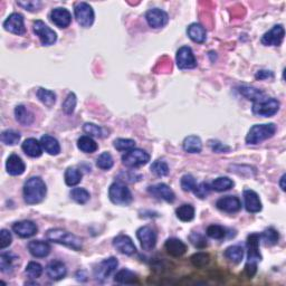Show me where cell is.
<instances>
[{
	"mask_svg": "<svg viewBox=\"0 0 286 286\" xmlns=\"http://www.w3.org/2000/svg\"><path fill=\"white\" fill-rule=\"evenodd\" d=\"M24 199L28 204H37L45 199L47 194V188L44 180L40 177H32L24 184Z\"/></svg>",
	"mask_w": 286,
	"mask_h": 286,
	"instance_id": "6da1fadb",
	"label": "cell"
},
{
	"mask_svg": "<svg viewBox=\"0 0 286 286\" xmlns=\"http://www.w3.org/2000/svg\"><path fill=\"white\" fill-rule=\"evenodd\" d=\"M260 234H250L247 238V263L245 265V273L248 277H254L257 272V263L262 261V255L260 253Z\"/></svg>",
	"mask_w": 286,
	"mask_h": 286,
	"instance_id": "7a4b0ae2",
	"label": "cell"
},
{
	"mask_svg": "<svg viewBox=\"0 0 286 286\" xmlns=\"http://www.w3.org/2000/svg\"><path fill=\"white\" fill-rule=\"evenodd\" d=\"M46 238L49 242L56 243L64 246H67L74 250L82 249V239L73 235L67 230L61 229V228H53L46 233Z\"/></svg>",
	"mask_w": 286,
	"mask_h": 286,
	"instance_id": "3957f363",
	"label": "cell"
},
{
	"mask_svg": "<svg viewBox=\"0 0 286 286\" xmlns=\"http://www.w3.org/2000/svg\"><path fill=\"white\" fill-rule=\"evenodd\" d=\"M276 132V125L274 123H267V124H255L250 127L248 134L246 135L247 144L256 145L260 144L263 141L272 138Z\"/></svg>",
	"mask_w": 286,
	"mask_h": 286,
	"instance_id": "277c9868",
	"label": "cell"
},
{
	"mask_svg": "<svg viewBox=\"0 0 286 286\" xmlns=\"http://www.w3.org/2000/svg\"><path fill=\"white\" fill-rule=\"evenodd\" d=\"M281 103L274 98H264L261 101L254 102L252 111L255 115L263 118H270L280 110Z\"/></svg>",
	"mask_w": 286,
	"mask_h": 286,
	"instance_id": "5b68a950",
	"label": "cell"
},
{
	"mask_svg": "<svg viewBox=\"0 0 286 286\" xmlns=\"http://www.w3.org/2000/svg\"><path fill=\"white\" fill-rule=\"evenodd\" d=\"M110 200L119 206H127L132 203V194L130 189L122 183H114L109 188Z\"/></svg>",
	"mask_w": 286,
	"mask_h": 286,
	"instance_id": "8992f818",
	"label": "cell"
},
{
	"mask_svg": "<svg viewBox=\"0 0 286 286\" xmlns=\"http://www.w3.org/2000/svg\"><path fill=\"white\" fill-rule=\"evenodd\" d=\"M150 161V154L141 149H132L125 152L122 157V162L125 167L138 168L144 165Z\"/></svg>",
	"mask_w": 286,
	"mask_h": 286,
	"instance_id": "52a82bcc",
	"label": "cell"
},
{
	"mask_svg": "<svg viewBox=\"0 0 286 286\" xmlns=\"http://www.w3.org/2000/svg\"><path fill=\"white\" fill-rule=\"evenodd\" d=\"M74 15L79 24L84 28H90L94 22V10L87 2L76 3Z\"/></svg>",
	"mask_w": 286,
	"mask_h": 286,
	"instance_id": "ba28073f",
	"label": "cell"
},
{
	"mask_svg": "<svg viewBox=\"0 0 286 286\" xmlns=\"http://www.w3.org/2000/svg\"><path fill=\"white\" fill-rule=\"evenodd\" d=\"M34 33L37 35L41 40V42L44 46H51L57 40V35L53 29L45 24L42 20H36L33 24Z\"/></svg>",
	"mask_w": 286,
	"mask_h": 286,
	"instance_id": "9c48e42d",
	"label": "cell"
},
{
	"mask_svg": "<svg viewBox=\"0 0 286 286\" xmlns=\"http://www.w3.org/2000/svg\"><path fill=\"white\" fill-rule=\"evenodd\" d=\"M177 65L180 69H192L197 66V61L192 49L189 46L180 47L177 52Z\"/></svg>",
	"mask_w": 286,
	"mask_h": 286,
	"instance_id": "30bf717a",
	"label": "cell"
},
{
	"mask_svg": "<svg viewBox=\"0 0 286 286\" xmlns=\"http://www.w3.org/2000/svg\"><path fill=\"white\" fill-rule=\"evenodd\" d=\"M137 237L140 242L142 249L152 250L157 244V234L151 227L143 226L137 231Z\"/></svg>",
	"mask_w": 286,
	"mask_h": 286,
	"instance_id": "8fae6325",
	"label": "cell"
},
{
	"mask_svg": "<svg viewBox=\"0 0 286 286\" xmlns=\"http://www.w3.org/2000/svg\"><path fill=\"white\" fill-rule=\"evenodd\" d=\"M3 28H5L7 32L18 35V36L24 35L26 33V28H25L24 17H22V15L18 13H14L9 15L6 20L3 21Z\"/></svg>",
	"mask_w": 286,
	"mask_h": 286,
	"instance_id": "7c38bea8",
	"label": "cell"
},
{
	"mask_svg": "<svg viewBox=\"0 0 286 286\" xmlns=\"http://www.w3.org/2000/svg\"><path fill=\"white\" fill-rule=\"evenodd\" d=\"M119 262L115 257H110L104 260L103 262L96 266L94 269V276L96 280H105L109 277L112 273L117 269Z\"/></svg>",
	"mask_w": 286,
	"mask_h": 286,
	"instance_id": "4fadbf2b",
	"label": "cell"
},
{
	"mask_svg": "<svg viewBox=\"0 0 286 286\" xmlns=\"http://www.w3.org/2000/svg\"><path fill=\"white\" fill-rule=\"evenodd\" d=\"M285 36V29L283 25L274 26L269 32L265 33L262 37V44L265 46H280Z\"/></svg>",
	"mask_w": 286,
	"mask_h": 286,
	"instance_id": "5bb4252c",
	"label": "cell"
},
{
	"mask_svg": "<svg viewBox=\"0 0 286 286\" xmlns=\"http://www.w3.org/2000/svg\"><path fill=\"white\" fill-rule=\"evenodd\" d=\"M145 19L148 24L152 28H162L168 24V14L159 8H153L146 11Z\"/></svg>",
	"mask_w": 286,
	"mask_h": 286,
	"instance_id": "9a60e30c",
	"label": "cell"
},
{
	"mask_svg": "<svg viewBox=\"0 0 286 286\" xmlns=\"http://www.w3.org/2000/svg\"><path fill=\"white\" fill-rule=\"evenodd\" d=\"M148 192L152 197L157 199H162L167 203H173L176 199L175 192L172 189L165 184H158L154 185H150L148 188Z\"/></svg>",
	"mask_w": 286,
	"mask_h": 286,
	"instance_id": "2e32d148",
	"label": "cell"
},
{
	"mask_svg": "<svg viewBox=\"0 0 286 286\" xmlns=\"http://www.w3.org/2000/svg\"><path fill=\"white\" fill-rule=\"evenodd\" d=\"M216 206L219 210L224 212H228V214H234V212H237L241 210L242 208V203L239 198L235 196H226L223 197L217 200L216 203Z\"/></svg>",
	"mask_w": 286,
	"mask_h": 286,
	"instance_id": "e0dca14e",
	"label": "cell"
},
{
	"mask_svg": "<svg viewBox=\"0 0 286 286\" xmlns=\"http://www.w3.org/2000/svg\"><path fill=\"white\" fill-rule=\"evenodd\" d=\"M113 246L120 253L123 255H127V256H131V255H133L137 252V247L133 244L132 239L126 235L117 236L113 239Z\"/></svg>",
	"mask_w": 286,
	"mask_h": 286,
	"instance_id": "ac0fdd59",
	"label": "cell"
},
{
	"mask_svg": "<svg viewBox=\"0 0 286 286\" xmlns=\"http://www.w3.org/2000/svg\"><path fill=\"white\" fill-rule=\"evenodd\" d=\"M14 233H16L17 236L21 238H30L37 234L38 228L36 224L30 222V220H22V222H18L14 224L13 226Z\"/></svg>",
	"mask_w": 286,
	"mask_h": 286,
	"instance_id": "d6986e66",
	"label": "cell"
},
{
	"mask_svg": "<svg viewBox=\"0 0 286 286\" xmlns=\"http://www.w3.org/2000/svg\"><path fill=\"white\" fill-rule=\"evenodd\" d=\"M51 20L60 28H66L72 22V15L66 8L57 7L51 11Z\"/></svg>",
	"mask_w": 286,
	"mask_h": 286,
	"instance_id": "ffe728a7",
	"label": "cell"
},
{
	"mask_svg": "<svg viewBox=\"0 0 286 286\" xmlns=\"http://www.w3.org/2000/svg\"><path fill=\"white\" fill-rule=\"evenodd\" d=\"M244 203L246 210L248 212L256 214V212H260L262 210V202L260 196L254 190L247 189V190L244 191Z\"/></svg>",
	"mask_w": 286,
	"mask_h": 286,
	"instance_id": "44dd1931",
	"label": "cell"
},
{
	"mask_svg": "<svg viewBox=\"0 0 286 286\" xmlns=\"http://www.w3.org/2000/svg\"><path fill=\"white\" fill-rule=\"evenodd\" d=\"M46 273H47L48 277L52 278V280L60 281L66 276L67 268L63 262L53 261L46 267Z\"/></svg>",
	"mask_w": 286,
	"mask_h": 286,
	"instance_id": "7402d4cb",
	"label": "cell"
},
{
	"mask_svg": "<svg viewBox=\"0 0 286 286\" xmlns=\"http://www.w3.org/2000/svg\"><path fill=\"white\" fill-rule=\"evenodd\" d=\"M6 169L10 176H20L25 172L26 165L20 157H18L17 154H11L7 159Z\"/></svg>",
	"mask_w": 286,
	"mask_h": 286,
	"instance_id": "603a6c76",
	"label": "cell"
},
{
	"mask_svg": "<svg viewBox=\"0 0 286 286\" xmlns=\"http://www.w3.org/2000/svg\"><path fill=\"white\" fill-rule=\"evenodd\" d=\"M28 250L34 257L44 258L48 256L49 253H51V246H49L47 242L32 241L28 244Z\"/></svg>",
	"mask_w": 286,
	"mask_h": 286,
	"instance_id": "cb8c5ba5",
	"label": "cell"
},
{
	"mask_svg": "<svg viewBox=\"0 0 286 286\" xmlns=\"http://www.w3.org/2000/svg\"><path fill=\"white\" fill-rule=\"evenodd\" d=\"M165 250H167L169 255H171L173 257H179L183 256L187 250V246L184 242H181L178 238H169L164 244Z\"/></svg>",
	"mask_w": 286,
	"mask_h": 286,
	"instance_id": "d4e9b609",
	"label": "cell"
},
{
	"mask_svg": "<svg viewBox=\"0 0 286 286\" xmlns=\"http://www.w3.org/2000/svg\"><path fill=\"white\" fill-rule=\"evenodd\" d=\"M21 148L22 151H24L27 156L32 158H40L42 154L41 143L34 138H29L25 140L24 143H22Z\"/></svg>",
	"mask_w": 286,
	"mask_h": 286,
	"instance_id": "484cf974",
	"label": "cell"
},
{
	"mask_svg": "<svg viewBox=\"0 0 286 286\" xmlns=\"http://www.w3.org/2000/svg\"><path fill=\"white\" fill-rule=\"evenodd\" d=\"M41 143L42 150H44L45 152L51 154V156H57V154H60L61 152L60 143L55 138L52 137V135H48V134L42 135L41 139Z\"/></svg>",
	"mask_w": 286,
	"mask_h": 286,
	"instance_id": "4316f807",
	"label": "cell"
},
{
	"mask_svg": "<svg viewBox=\"0 0 286 286\" xmlns=\"http://www.w3.org/2000/svg\"><path fill=\"white\" fill-rule=\"evenodd\" d=\"M187 34L192 41L198 42V44H203V42L206 41V38H207L206 29H204L200 24H197V22L191 24L188 27Z\"/></svg>",
	"mask_w": 286,
	"mask_h": 286,
	"instance_id": "83f0119b",
	"label": "cell"
},
{
	"mask_svg": "<svg viewBox=\"0 0 286 286\" xmlns=\"http://www.w3.org/2000/svg\"><path fill=\"white\" fill-rule=\"evenodd\" d=\"M184 150L188 153H199L203 150V142L197 135H189L184 140Z\"/></svg>",
	"mask_w": 286,
	"mask_h": 286,
	"instance_id": "f1b7e54d",
	"label": "cell"
},
{
	"mask_svg": "<svg viewBox=\"0 0 286 286\" xmlns=\"http://www.w3.org/2000/svg\"><path fill=\"white\" fill-rule=\"evenodd\" d=\"M15 117L21 125L29 126L34 122V114L25 105H18L15 109Z\"/></svg>",
	"mask_w": 286,
	"mask_h": 286,
	"instance_id": "f546056e",
	"label": "cell"
},
{
	"mask_svg": "<svg viewBox=\"0 0 286 286\" xmlns=\"http://www.w3.org/2000/svg\"><path fill=\"white\" fill-rule=\"evenodd\" d=\"M19 258L11 253H2L0 255V269L2 273H9L15 268Z\"/></svg>",
	"mask_w": 286,
	"mask_h": 286,
	"instance_id": "4dcf8cb0",
	"label": "cell"
},
{
	"mask_svg": "<svg viewBox=\"0 0 286 286\" xmlns=\"http://www.w3.org/2000/svg\"><path fill=\"white\" fill-rule=\"evenodd\" d=\"M77 148L84 153H94L98 150V144L88 135H83L77 140Z\"/></svg>",
	"mask_w": 286,
	"mask_h": 286,
	"instance_id": "1f68e13d",
	"label": "cell"
},
{
	"mask_svg": "<svg viewBox=\"0 0 286 286\" xmlns=\"http://www.w3.org/2000/svg\"><path fill=\"white\" fill-rule=\"evenodd\" d=\"M239 93L243 96H245L247 100H250L253 102L261 101L262 99L265 98L264 92H262L258 88H255L252 86H241L239 87Z\"/></svg>",
	"mask_w": 286,
	"mask_h": 286,
	"instance_id": "d6a6232c",
	"label": "cell"
},
{
	"mask_svg": "<svg viewBox=\"0 0 286 286\" xmlns=\"http://www.w3.org/2000/svg\"><path fill=\"white\" fill-rule=\"evenodd\" d=\"M224 255H225V257L229 262L234 263V264H238V263L242 262L243 257H244V249L237 245L230 246L225 250Z\"/></svg>",
	"mask_w": 286,
	"mask_h": 286,
	"instance_id": "836d02e7",
	"label": "cell"
},
{
	"mask_svg": "<svg viewBox=\"0 0 286 286\" xmlns=\"http://www.w3.org/2000/svg\"><path fill=\"white\" fill-rule=\"evenodd\" d=\"M176 214H177V217L179 218L181 222H184V223L191 222V220L195 218V208L194 206H191V204H185L178 208V209L176 210Z\"/></svg>",
	"mask_w": 286,
	"mask_h": 286,
	"instance_id": "e575fe53",
	"label": "cell"
},
{
	"mask_svg": "<svg viewBox=\"0 0 286 286\" xmlns=\"http://www.w3.org/2000/svg\"><path fill=\"white\" fill-rule=\"evenodd\" d=\"M37 98L47 107H52L56 102V94L53 91L47 90V88L41 87L37 91Z\"/></svg>",
	"mask_w": 286,
	"mask_h": 286,
	"instance_id": "d590c367",
	"label": "cell"
},
{
	"mask_svg": "<svg viewBox=\"0 0 286 286\" xmlns=\"http://www.w3.org/2000/svg\"><path fill=\"white\" fill-rule=\"evenodd\" d=\"M210 187L211 189H214L215 191H218V192L227 191L234 187V181L227 177H219L217 178V179L212 181Z\"/></svg>",
	"mask_w": 286,
	"mask_h": 286,
	"instance_id": "8d00e7d4",
	"label": "cell"
},
{
	"mask_svg": "<svg viewBox=\"0 0 286 286\" xmlns=\"http://www.w3.org/2000/svg\"><path fill=\"white\" fill-rule=\"evenodd\" d=\"M138 281L137 275L133 272H131L129 269H121L119 273L115 275V282L119 284H134Z\"/></svg>",
	"mask_w": 286,
	"mask_h": 286,
	"instance_id": "74e56055",
	"label": "cell"
},
{
	"mask_svg": "<svg viewBox=\"0 0 286 286\" xmlns=\"http://www.w3.org/2000/svg\"><path fill=\"white\" fill-rule=\"evenodd\" d=\"M65 183L69 187H74V185L79 184L82 180V172L76 168H68L65 171Z\"/></svg>",
	"mask_w": 286,
	"mask_h": 286,
	"instance_id": "f35d334b",
	"label": "cell"
},
{
	"mask_svg": "<svg viewBox=\"0 0 286 286\" xmlns=\"http://www.w3.org/2000/svg\"><path fill=\"white\" fill-rule=\"evenodd\" d=\"M261 239L264 242L266 246H273L277 244L278 239H280V235H278V231L276 229H274L273 227H269L263 231Z\"/></svg>",
	"mask_w": 286,
	"mask_h": 286,
	"instance_id": "ab89813d",
	"label": "cell"
},
{
	"mask_svg": "<svg viewBox=\"0 0 286 286\" xmlns=\"http://www.w3.org/2000/svg\"><path fill=\"white\" fill-rule=\"evenodd\" d=\"M71 198L74 200L75 203L80 204H86L88 200H90V192H88L86 189L83 188H73L71 191Z\"/></svg>",
	"mask_w": 286,
	"mask_h": 286,
	"instance_id": "60d3db41",
	"label": "cell"
},
{
	"mask_svg": "<svg viewBox=\"0 0 286 286\" xmlns=\"http://www.w3.org/2000/svg\"><path fill=\"white\" fill-rule=\"evenodd\" d=\"M113 164H114L113 158H112L111 153L109 152L101 153L99 156L98 160H96V165H98V168L104 170V171L110 170L112 167H113Z\"/></svg>",
	"mask_w": 286,
	"mask_h": 286,
	"instance_id": "b9f144b4",
	"label": "cell"
},
{
	"mask_svg": "<svg viewBox=\"0 0 286 286\" xmlns=\"http://www.w3.org/2000/svg\"><path fill=\"white\" fill-rule=\"evenodd\" d=\"M20 141V134L14 130H6L1 133V142L6 145H15Z\"/></svg>",
	"mask_w": 286,
	"mask_h": 286,
	"instance_id": "7bdbcfd3",
	"label": "cell"
},
{
	"mask_svg": "<svg viewBox=\"0 0 286 286\" xmlns=\"http://www.w3.org/2000/svg\"><path fill=\"white\" fill-rule=\"evenodd\" d=\"M191 263L192 265L195 266L197 268H203L204 266L209 264L210 262V257L209 255L206 253H196L191 256Z\"/></svg>",
	"mask_w": 286,
	"mask_h": 286,
	"instance_id": "ee69618b",
	"label": "cell"
},
{
	"mask_svg": "<svg viewBox=\"0 0 286 286\" xmlns=\"http://www.w3.org/2000/svg\"><path fill=\"white\" fill-rule=\"evenodd\" d=\"M151 171L158 177H165L169 175V167L163 160H157L151 164Z\"/></svg>",
	"mask_w": 286,
	"mask_h": 286,
	"instance_id": "f6af8a7d",
	"label": "cell"
},
{
	"mask_svg": "<svg viewBox=\"0 0 286 286\" xmlns=\"http://www.w3.org/2000/svg\"><path fill=\"white\" fill-rule=\"evenodd\" d=\"M206 234L212 239H223L226 236V229L219 225H210L207 228Z\"/></svg>",
	"mask_w": 286,
	"mask_h": 286,
	"instance_id": "bcb514c9",
	"label": "cell"
},
{
	"mask_svg": "<svg viewBox=\"0 0 286 286\" xmlns=\"http://www.w3.org/2000/svg\"><path fill=\"white\" fill-rule=\"evenodd\" d=\"M114 148L119 151H130L135 148V141L131 139H117L114 141Z\"/></svg>",
	"mask_w": 286,
	"mask_h": 286,
	"instance_id": "7dc6e473",
	"label": "cell"
},
{
	"mask_svg": "<svg viewBox=\"0 0 286 286\" xmlns=\"http://www.w3.org/2000/svg\"><path fill=\"white\" fill-rule=\"evenodd\" d=\"M83 131L86 134H88V137H103V129L101 126L94 124V123H85L83 126Z\"/></svg>",
	"mask_w": 286,
	"mask_h": 286,
	"instance_id": "c3c4849f",
	"label": "cell"
},
{
	"mask_svg": "<svg viewBox=\"0 0 286 286\" xmlns=\"http://www.w3.org/2000/svg\"><path fill=\"white\" fill-rule=\"evenodd\" d=\"M26 274L30 278H38L41 276L42 274V267L41 264H38L36 262H30L26 267Z\"/></svg>",
	"mask_w": 286,
	"mask_h": 286,
	"instance_id": "681fc988",
	"label": "cell"
},
{
	"mask_svg": "<svg viewBox=\"0 0 286 286\" xmlns=\"http://www.w3.org/2000/svg\"><path fill=\"white\" fill-rule=\"evenodd\" d=\"M76 95L74 93H69V94L66 96V99H65V101L63 103V111L65 112L66 114H72L73 112L75 110V106H76Z\"/></svg>",
	"mask_w": 286,
	"mask_h": 286,
	"instance_id": "f907efd6",
	"label": "cell"
},
{
	"mask_svg": "<svg viewBox=\"0 0 286 286\" xmlns=\"http://www.w3.org/2000/svg\"><path fill=\"white\" fill-rule=\"evenodd\" d=\"M180 184L184 191H194V189L197 185V183L195 178L191 175H184L183 178H181Z\"/></svg>",
	"mask_w": 286,
	"mask_h": 286,
	"instance_id": "816d5d0a",
	"label": "cell"
},
{
	"mask_svg": "<svg viewBox=\"0 0 286 286\" xmlns=\"http://www.w3.org/2000/svg\"><path fill=\"white\" fill-rule=\"evenodd\" d=\"M189 239H190L191 244L199 249H203L207 246V241L204 238V236L198 233H192L189 236Z\"/></svg>",
	"mask_w": 286,
	"mask_h": 286,
	"instance_id": "f5cc1de1",
	"label": "cell"
},
{
	"mask_svg": "<svg viewBox=\"0 0 286 286\" xmlns=\"http://www.w3.org/2000/svg\"><path fill=\"white\" fill-rule=\"evenodd\" d=\"M210 189H211V187L209 184H206V183H202V184H199L198 185H196V188L194 189V192H195V195L198 197V198L204 199V198H207L208 195H209Z\"/></svg>",
	"mask_w": 286,
	"mask_h": 286,
	"instance_id": "db71d44e",
	"label": "cell"
},
{
	"mask_svg": "<svg viewBox=\"0 0 286 286\" xmlns=\"http://www.w3.org/2000/svg\"><path fill=\"white\" fill-rule=\"evenodd\" d=\"M11 241H13V237H11L9 231L7 229H1L0 231V248H7L11 244Z\"/></svg>",
	"mask_w": 286,
	"mask_h": 286,
	"instance_id": "11a10c76",
	"label": "cell"
},
{
	"mask_svg": "<svg viewBox=\"0 0 286 286\" xmlns=\"http://www.w3.org/2000/svg\"><path fill=\"white\" fill-rule=\"evenodd\" d=\"M17 5L28 11H37L40 10L42 3L41 1H18Z\"/></svg>",
	"mask_w": 286,
	"mask_h": 286,
	"instance_id": "9f6ffc18",
	"label": "cell"
},
{
	"mask_svg": "<svg viewBox=\"0 0 286 286\" xmlns=\"http://www.w3.org/2000/svg\"><path fill=\"white\" fill-rule=\"evenodd\" d=\"M209 144H210V148H211L212 151H215L217 153H224V152L229 151V146L223 144V143L219 142V141H210Z\"/></svg>",
	"mask_w": 286,
	"mask_h": 286,
	"instance_id": "6f0895ef",
	"label": "cell"
},
{
	"mask_svg": "<svg viewBox=\"0 0 286 286\" xmlns=\"http://www.w3.org/2000/svg\"><path fill=\"white\" fill-rule=\"evenodd\" d=\"M274 75L273 73L270 71H258L256 73V75H255V77H256L257 80H267V79H272Z\"/></svg>",
	"mask_w": 286,
	"mask_h": 286,
	"instance_id": "680465c9",
	"label": "cell"
},
{
	"mask_svg": "<svg viewBox=\"0 0 286 286\" xmlns=\"http://www.w3.org/2000/svg\"><path fill=\"white\" fill-rule=\"evenodd\" d=\"M284 180H285V175H283L282 176V178H281V183H280V184H281V188H282V190H285V184H284Z\"/></svg>",
	"mask_w": 286,
	"mask_h": 286,
	"instance_id": "91938a15",
	"label": "cell"
}]
</instances>
